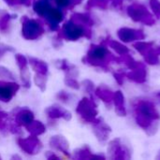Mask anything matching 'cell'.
I'll list each match as a JSON object with an SVG mask.
<instances>
[{
  "label": "cell",
  "mask_w": 160,
  "mask_h": 160,
  "mask_svg": "<svg viewBox=\"0 0 160 160\" xmlns=\"http://www.w3.org/2000/svg\"><path fill=\"white\" fill-rule=\"evenodd\" d=\"M133 112L136 124L142 128L148 136H153L158 128L160 113L155 104L147 99H136L133 101Z\"/></svg>",
  "instance_id": "obj_1"
},
{
  "label": "cell",
  "mask_w": 160,
  "mask_h": 160,
  "mask_svg": "<svg viewBox=\"0 0 160 160\" xmlns=\"http://www.w3.org/2000/svg\"><path fill=\"white\" fill-rule=\"evenodd\" d=\"M82 62L94 68H100L104 71L110 70V64L118 63L120 64L119 57L113 55L108 49L107 45L101 43L99 45L92 44L86 53L82 58Z\"/></svg>",
  "instance_id": "obj_2"
},
{
  "label": "cell",
  "mask_w": 160,
  "mask_h": 160,
  "mask_svg": "<svg viewBox=\"0 0 160 160\" xmlns=\"http://www.w3.org/2000/svg\"><path fill=\"white\" fill-rule=\"evenodd\" d=\"M92 30L90 26L80 24L71 19L64 23L62 29L58 35L61 39H67L68 41H76L82 38H91Z\"/></svg>",
  "instance_id": "obj_3"
},
{
  "label": "cell",
  "mask_w": 160,
  "mask_h": 160,
  "mask_svg": "<svg viewBox=\"0 0 160 160\" xmlns=\"http://www.w3.org/2000/svg\"><path fill=\"white\" fill-rule=\"evenodd\" d=\"M127 14L135 22H141L147 26H152L156 23L154 15L147 8L141 3H132L127 8Z\"/></svg>",
  "instance_id": "obj_4"
},
{
  "label": "cell",
  "mask_w": 160,
  "mask_h": 160,
  "mask_svg": "<svg viewBox=\"0 0 160 160\" xmlns=\"http://www.w3.org/2000/svg\"><path fill=\"white\" fill-rule=\"evenodd\" d=\"M44 27L37 20L30 19L26 16L22 18V35L25 39H38L44 34Z\"/></svg>",
  "instance_id": "obj_5"
},
{
  "label": "cell",
  "mask_w": 160,
  "mask_h": 160,
  "mask_svg": "<svg viewBox=\"0 0 160 160\" xmlns=\"http://www.w3.org/2000/svg\"><path fill=\"white\" fill-rule=\"evenodd\" d=\"M97 104L92 98H83L77 105L76 112L80 115V117L86 123L92 124L98 114L97 110Z\"/></svg>",
  "instance_id": "obj_6"
},
{
  "label": "cell",
  "mask_w": 160,
  "mask_h": 160,
  "mask_svg": "<svg viewBox=\"0 0 160 160\" xmlns=\"http://www.w3.org/2000/svg\"><path fill=\"white\" fill-rule=\"evenodd\" d=\"M109 158L113 160H128L131 158L130 149L122 142L121 139L116 138L110 142L108 145Z\"/></svg>",
  "instance_id": "obj_7"
},
{
  "label": "cell",
  "mask_w": 160,
  "mask_h": 160,
  "mask_svg": "<svg viewBox=\"0 0 160 160\" xmlns=\"http://www.w3.org/2000/svg\"><path fill=\"white\" fill-rule=\"evenodd\" d=\"M17 143L20 146V148L28 155L38 154L42 148V144L39 142V140L37 138V136H32V135L31 137L25 139L22 138L18 139Z\"/></svg>",
  "instance_id": "obj_8"
},
{
  "label": "cell",
  "mask_w": 160,
  "mask_h": 160,
  "mask_svg": "<svg viewBox=\"0 0 160 160\" xmlns=\"http://www.w3.org/2000/svg\"><path fill=\"white\" fill-rule=\"evenodd\" d=\"M117 36L123 42L128 43L134 40H143L145 34L142 29H134L129 27H122L117 31Z\"/></svg>",
  "instance_id": "obj_9"
},
{
  "label": "cell",
  "mask_w": 160,
  "mask_h": 160,
  "mask_svg": "<svg viewBox=\"0 0 160 160\" xmlns=\"http://www.w3.org/2000/svg\"><path fill=\"white\" fill-rule=\"evenodd\" d=\"M93 126V132L95 136L97 137L98 141L100 142H105L112 132V128L102 119V118H98L92 123Z\"/></svg>",
  "instance_id": "obj_10"
},
{
  "label": "cell",
  "mask_w": 160,
  "mask_h": 160,
  "mask_svg": "<svg viewBox=\"0 0 160 160\" xmlns=\"http://www.w3.org/2000/svg\"><path fill=\"white\" fill-rule=\"evenodd\" d=\"M20 89V85L14 82L0 81V101L9 102Z\"/></svg>",
  "instance_id": "obj_11"
},
{
  "label": "cell",
  "mask_w": 160,
  "mask_h": 160,
  "mask_svg": "<svg viewBox=\"0 0 160 160\" xmlns=\"http://www.w3.org/2000/svg\"><path fill=\"white\" fill-rule=\"evenodd\" d=\"M44 19L52 31H57L59 29V23L64 20V13L62 12L61 8L52 7Z\"/></svg>",
  "instance_id": "obj_12"
},
{
  "label": "cell",
  "mask_w": 160,
  "mask_h": 160,
  "mask_svg": "<svg viewBox=\"0 0 160 160\" xmlns=\"http://www.w3.org/2000/svg\"><path fill=\"white\" fill-rule=\"evenodd\" d=\"M126 78L136 83H144L147 79V70L145 64L142 63L140 67L134 69H130L129 72L126 73Z\"/></svg>",
  "instance_id": "obj_13"
},
{
  "label": "cell",
  "mask_w": 160,
  "mask_h": 160,
  "mask_svg": "<svg viewBox=\"0 0 160 160\" xmlns=\"http://www.w3.org/2000/svg\"><path fill=\"white\" fill-rule=\"evenodd\" d=\"M34 113L28 109H19L15 112V124L26 128L34 121Z\"/></svg>",
  "instance_id": "obj_14"
},
{
  "label": "cell",
  "mask_w": 160,
  "mask_h": 160,
  "mask_svg": "<svg viewBox=\"0 0 160 160\" xmlns=\"http://www.w3.org/2000/svg\"><path fill=\"white\" fill-rule=\"evenodd\" d=\"M95 94L99 99H101L106 104V106L108 108H110L112 106L114 92H112V89H110L108 86H106L105 84L99 85L98 87H97L95 89Z\"/></svg>",
  "instance_id": "obj_15"
},
{
  "label": "cell",
  "mask_w": 160,
  "mask_h": 160,
  "mask_svg": "<svg viewBox=\"0 0 160 160\" xmlns=\"http://www.w3.org/2000/svg\"><path fill=\"white\" fill-rule=\"evenodd\" d=\"M45 112H46V114L48 115V117L50 119L63 118L66 121H69L71 119V117H72L71 113L68 111H67V110H65V109H63V108H61L59 106H51V107L46 109Z\"/></svg>",
  "instance_id": "obj_16"
},
{
  "label": "cell",
  "mask_w": 160,
  "mask_h": 160,
  "mask_svg": "<svg viewBox=\"0 0 160 160\" xmlns=\"http://www.w3.org/2000/svg\"><path fill=\"white\" fill-rule=\"evenodd\" d=\"M49 144L52 148L62 152L64 155L68 156L69 158V153H68V141L60 135L53 136L50 139Z\"/></svg>",
  "instance_id": "obj_17"
},
{
  "label": "cell",
  "mask_w": 160,
  "mask_h": 160,
  "mask_svg": "<svg viewBox=\"0 0 160 160\" xmlns=\"http://www.w3.org/2000/svg\"><path fill=\"white\" fill-rule=\"evenodd\" d=\"M112 103L115 106L116 114L121 117H125L127 115V110H126V106H125V97H124V94L122 93V91L118 90V91L114 92Z\"/></svg>",
  "instance_id": "obj_18"
},
{
  "label": "cell",
  "mask_w": 160,
  "mask_h": 160,
  "mask_svg": "<svg viewBox=\"0 0 160 160\" xmlns=\"http://www.w3.org/2000/svg\"><path fill=\"white\" fill-rule=\"evenodd\" d=\"M52 4L50 0H38L33 5V9L39 17L44 18L49 10L52 8Z\"/></svg>",
  "instance_id": "obj_19"
},
{
  "label": "cell",
  "mask_w": 160,
  "mask_h": 160,
  "mask_svg": "<svg viewBox=\"0 0 160 160\" xmlns=\"http://www.w3.org/2000/svg\"><path fill=\"white\" fill-rule=\"evenodd\" d=\"M102 43L105 44V45H107V46H110L119 55H123V54L129 53V49L126 45H124L123 43H121L119 41L113 40V39H110L109 38H107L106 39H104L102 41Z\"/></svg>",
  "instance_id": "obj_20"
},
{
  "label": "cell",
  "mask_w": 160,
  "mask_h": 160,
  "mask_svg": "<svg viewBox=\"0 0 160 160\" xmlns=\"http://www.w3.org/2000/svg\"><path fill=\"white\" fill-rule=\"evenodd\" d=\"M72 21L80 23V24H82V25H86V26H90L92 27L94 24H95V22L94 20L91 18V16L87 13H74L71 15V18H70Z\"/></svg>",
  "instance_id": "obj_21"
},
{
  "label": "cell",
  "mask_w": 160,
  "mask_h": 160,
  "mask_svg": "<svg viewBox=\"0 0 160 160\" xmlns=\"http://www.w3.org/2000/svg\"><path fill=\"white\" fill-rule=\"evenodd\" d=\"M29 63L31 68H33V70H35L36 73L38 74H42V75H47L48 74V66L45 62L37 59V58H33L31 57L29 59Z\"/></svg>",
  "instance_id": "obj_22"
},
{
  "label": "cell",
  "mask_w": 160,
  "mask_h": 160,
  "mask_svg": "<svg viewBox=\"0 0 160 160\" xmlns=\"http://www.w3.org/2000/svg\"><path fill=\"white\" fill-rule=\"evenodd\" d=\"M25 128L32 136H37V137L42 135L46 131V127L41 122L35 121V120L31 124H29Z\"/></svg>",
  "instance_id": "obj_23"
},
{
  "label": "cell",
  "mask_w": 160,
  "mask_h": 160,
  "mask_svg": "<svg viewBox=\"0 0 160 160\" xmlns=\"http://www.w3.org/2000/svg\"><path fill=\"white\" fill-rule=\"evenodd\" d=\"M144 61L146 64L151 65V66H158L160 64V58L158 52H157L156 48L150 49L147 52H145L143 55Z\"/></svg>",
  "instance_id": "obj_24"
},
{
  "label": "cell",
  "mask_w": 160,
  "mask_h": 160,
  "mask_svg": "<svg viewBox=\"0 0 160 160\" xmlns=\"http://www.w3.org/2000/svg\"><path fill=\"white\" fill-rule=\"evenodd\" d=\"M119 61H120V63H123L124 65H126V67H127L128 68H129V69H134V68L140 67V66L142 64V62L136 61L129 53L120 55Z\"/></svg>",
  "instance_id": "obj_25"
},
{
  "label": "cell",
  "mask_w": 160,
  "mask_h": 160,
  "mask_svg": "<svg viewBox=\"0 0 160 160\" xmlns=\"http://www.w3.org/2000/svg\"><path fill=\"white\" fill-rule=\"evenodd\" d=\"M73 158L76 159H91L94 158V155L92 154L90 148L87 145H84L83 147L74 151Z\"/></svg>",
  "instance_id": "obj_26"
},
{
  "label": "cell",
  "mask_w": 160,
  "mask_h": 160,
  "mask_svg": "<svg viewBox=\"0 0 160 160\" xmlns=\"http://www.w3.org/2000/svg\"><path fill=\"white\" fill-rule=\"evenodd\" d=\"M154 46H155L154 41H139L138 40V42L133 44V48L142 55L147 52L150 49L154 48Z\"/></svg>",
  "instance_id": "obj_27"
},
{
  "label": "cell",
  "mask_w": 160,
  "mask_h": 160,
  "mask_svg": "<svg viewBox=\"0 0 160 160\" xmlns=\"http://www.w3.org/2000/svg\"><path fill=\"white\" fill-rule=\"evenodd\" d=\"M14 17H16V15L8 14L6 11H0V30L2 32H6L7 31V29L8 27L9 21L11 19H13Z\"/></svg>",
  "instance_id": "obj_28"
},
{
  "label": "cell",
  "mask_w": 160,
  "mask_h": 160,
  "mask_svg": "<svg viewBox=\"0 0 160 160\" xmlns=\"http://www.w3.org/2000/svg\"><path fill=\"white\" fill-rule=\"evenodd\" d=\"M59 8H73L75 6L80 5L82 0H52Z\"/></svg>",
  "instance_id": "obj_29"
},
{
  "label": "cell",
  "mask_w": 160,
  "mask_h": 160,
  "mask_svg": "<svg viewBox=\"0 0 160 160\" xmlns=\"http://www.w3.org/2000/svg\"><path fill=\"white\" fill-rule=\"evenodd\" d=\"M109 5L108 0H88L85 6L86 9H90L93 8H98L100 9H107Z\"/></svg>",
  "instance_id": "obj_30"
},
{
  "label": "cell",
  "mask_w": 160,
  "mask_h": 160,
  "mask_svg": "<svg viewBox=\"0 0 160 160\" xmlns=\"http://www.w3.org/2000/svg\"><path fill=\"white\" fill-rule=\"evenodd\" d=\"M46 82H47V75H42V74H36L35 77V82L36 85L41 90L44 91L46 89Z\"/></svg>",
  "instance_id": "obj_31"
},
{
  "label": "cell",
  "mask_w": 160,
  "mask_h": 160,
  "mask_svg": "<svg viewBox=\"0 0 160 160\" xmlns=\"http://www.w3.org/2000/svg\"><path fill=\"white\" fill-rule=\"evenodd\" d=\"M150 8L157 17V19H160V1L159 0H149Z\"/></svg>",
  "instance_id": "obj_32"
},
{
  "label": "cell",
  "mask_w": 160,
  "mask_h": 160,
  "mask_svg": "<svg viewBox=\"0 0 160 160\" xmlns=\"http://www.w3.org/2000/svg\"><path fill=\"white\" fill-rule=\"evenodd\" d=\"M65 83L67 86L72 88V89H75V90H78L80 89L81 85L80 83L78 82V81L74 78V77H70V76H67L66 79H65Z\"/></svg>",
  "instance_id": "obj_33"
},
{
  "label": "cell",
  "mask_w": 160,
  "mask_h": 160,
  "mask_svg": "<svg viewBox=\"0 0 160 160\" xmlns=\"http://www.w3.org/2000/svg\"><path fill=\"white\" fill-rule=\"evenodd\" d=\"M15 59H16L17 65H18V67H19V68H20V69L24 68H27L28 61H27V59L25 58V56H24V55H22V54H16V55H15Z\"/></svg>",
  "instance_id": "obj_34"
},
{
  "label": "cell",
  "mask_w": 160,
  "mask_h": 160,
  "mask_svg": "<svg viewBox=\"0 0 160 160\" xmlns=\"http://www.w3.org/2000/svg\"><path fill=\"white\" fill-rule=\"evenodd\" d=\"M82 87L84 88L85 92H87L88 94H92V93L95 92L96 88H95V84H94V82L92 81L84 80V81H82Z\"/></svg>",
  "instance_id": "obj_35"
},
{
  "label": "cell",
  "mask_w": 160,
  "mask_h": 160,
  "mask_svg": "<svg viewBox=\"0 0 160 160\" xmlns=\"http://www.w3.org/2000/svg\"><path fill=\"white\" fill-rule=\"evenodd\" d=\"M56 98H57L58 100H60L63 103H68L69 100H70L71 96L68 93H67L66 91H60V92L57 93Z\"/></svg>",
  "instance_id": "obj_36"
},
{
  "label": "cell",
  "mask_w": 160,
  "mask_h": 160,
  "mask_svg": "<svg viewBox=\"0 0 160 160\" xmlns=\"http://www.w3.org/2000/svg\"><path fill=\"white\" fill-rule=\"evenodd\" d=\"M0 78H6L9 80H14V75L6 68L0 67Z\"/></svg>",
  "instance_id": "obj_37"
},
{
  "label": "cell",
  "mask_w": 160,
  "mask_h": 160,
  "mask_svg": "<svg viewBox=\"0 0 160 160\" xmlns=\"http://www.w3.org/2000/svg\"><path fill=\"white\" fill-rule=\"evenodd\" d=\"M113 77H114V80L116 81V82L119 85L124 84V81H125V78H126V73L125 72H113Z\"/></svg>",
  "instance_id": "obj_38"
},
{
  "label": "cell",
  "mask_w": 160,
  "mask_h": 160,
  "mask_svg": "<svg viewBox=\"0 0 160 160\" xmlns=\"http://www.w3.org/2000/svg\"><path fill=\"white\" fill-rule=\"evenodd\" d=\"M14 49L12 47L7 46V45H1L0 46V59L2 58V56L7 52H13Z\"/></svg>",
  "instance_id": "obj_39"
},
{
  "label": "cell",
  "mask_w": 160,
  "mask_h": 160,
  "mask_svg": "<svg viewBox=\"0 0 160 160\" xmlns=\"http://www.w3.org/2000/svg\"><path fill=\"white\" fill-rule=\"evenodd\" d=\"M21 127H19L18 125H11V126H9V128H8V130L12 133V134H21L22 133V131H21V128H20Z\"/></svg>",
  "instance_id": "obj_40"
},
{
  "label": "cell",
  "mask_w": 160,
  "mask_h": 160,
  "mask_svg": "<svg viewBox=\"0 0 160 160\" xmlns=\"http://www.w3.org/2000/svg\"><path fill=\"white\" fill-rule=\"evenodd\" d=\"M108 1L115 8H120L122 7L123 3H124V0H108Z\"/></svg>",
  "instance_id": "obj_41"
},
{
  "label": "cell",
  "mask_w": 160,
  "mask_h": 160,
  "mask_svg": "<svg viewBox=\"0 0 160 160\" xmlns=\"http://www.w3.org/2000/svg\"><path fill=\"white\" fill-rule=\"evenodd\" d=\"M8 6H10V7H14V6H17V5H19V2H18V0H4Z\"/></svg>",
  "instance_id": "obj_42"
},
{
  "label": "cell",
  "mask_w": 160,
  "mask_h": 160,
  "mask_svg": "<svg viewBox=\"0 0 160 160\" xmlns=\"http://www.w3.org/2000/svg\"><path fill=\"white\" fill-rule=\"evenodd\" d=\"M46 158H47L48 159H59V158H58L57 156H55L54 154H52V153H51V152H47Z\"/></svg>",
  "instance_id": "obj_43"
},
{
  "label": "cell",
  "mask_w": 160,
  "mask_h": 160,
  "mask_svg": "<svg viewBox=\"0 0 160 160\" xmlns=\"http://www.w3.org/2000/svg\"><path fill=\"white\" fill-rule=\"evenodd\" d=\"M3 119L4 118L0 117V131L6 130V128H7V124L5 123V121Z\"/></svg>",
  "instance_id": "obj_44"
},
{
  "label": "cell",
  "mask_w": 160,
  "mask_h": 160,
  "mask_svg": "<svg viewBox=\"0 0 160 160\" xmlns=\"http://www.w3.org/2000/svg\"><path fill=\"white\" fill-rule=\"evenodd\" d=\"M19 2V5H23V6H30L31 3H32V0H18Z\"/></svg>",
  "instance_id": "obj_45"
},
{
  "label": "cell",
  "mask_w": 160,
  "mask_h": 160,
  "mask_svg": "<svg viewBox=\"0 0 160 160\" xmlns=\"http://www.w3.org/2000/svg\"><path fill=\"white\" fill-rule=\"evenodd\" d=\"M8 114L7 112L0 111V117H2V118H7V117H8Z\"/></svg>",
  "instance_id": "obj_46"
},
{
  "label": "cell",
  "mask_w": 160,
  "mask_h": 160,
  "mask_svg": "<svg viewBox=\"0 0 160 160\" xmlns=\"http://www.w3.org/2000/svg\"><path fill=\"white\" fill-rule=\"evenodd\" d=\"M156 159L160 160V150L158 151V155H157V157H156Z\"/></svg>",
  "instance_id": "obj_47"
},
{
  "label": "cell",
  "mask_w": 160,
  "mask_h": 160,
  "mask_svg": "<svg viewBox=\"0 0 160 160\" xmlns=\"http://www.w3.org/2000/svg\"><path fill=\"white\" fill-rule=\"evenodd\" d=\"M156 50H157V52H158V54L160 55V46L159 47H157V48H156Z\"/></svg>",
  "instance_id": "obj_48"
},
{
  "label": "cell",
  "mask_w": 160,
  "mask_h": 160,
  "mask_svg": "<svg viewBox=\"0 0 160 160\" xmlns=\"http://www.w3.org/2000/svg\"><path fill=\"white\" fill-rule=\"evenodd\" d=\"M157 97H158V98H160V91L157 92Z\"/></svg>",
  "instance_id": "obj_49"
},
{
  "label": "cell",
  "mask_w": 160,
  "mask_h": 160,
  "mask_svg": "<svg viewBox=\"0 0 160 160\" xmlns=\"http://www.w3.org/2000/svg\"><path fill=\"white\" fill-rule=\"evenodd\" d=\"M12 158H19V159H20L21 158H20V157H17V156H14V157H13Z\"/></svg>",
  "instance_id": "obj_50"
},
{
  "label": "cell",
  "mask_w": 160,
  "mask_h": 160,
  "mask_svg": "<svg viewBox=\"0 0 160 160\" xmlns=\"http://www.w3.org/2000/svg\"><path fill=\"white\" fill-rule=\"evenodd\" d=\"M0 159H1V157H0Z\"/></svg>",
  "instance_id": "obj_51"
}]
</instances>
